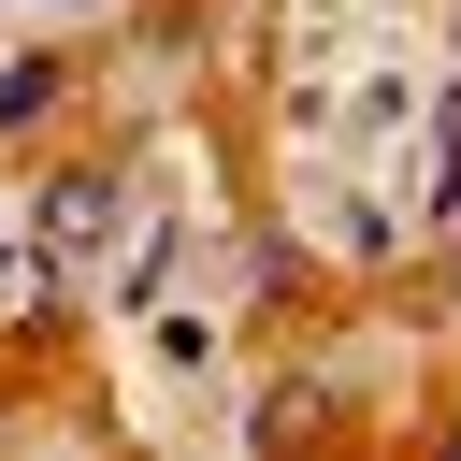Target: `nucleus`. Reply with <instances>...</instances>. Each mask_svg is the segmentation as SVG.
<instances>
[{"instance_id": "1", "label": "nucleus", "mask_w": 461, "mask_h": 461, "mask_svg": "<svg viewBox=\"0 0 461 461\" xmlns=\"http://www.w3.org/2000/svg\"><path fill=\"white\" fill-rule=\"evenodd\" d=\"M43 245H58V259H101V245H115V187H101V173H58V187H43Z\"/></svg>"}, {"instance_id": "2", "label": "nucleus", "mask_w": 461, "mask_h": 461, "mask_svg": "<svg viewBox=\"0 0 461 461\" xmlns=\"http://www.w3.org/2000/svg\"><path fill=\"white\" fill-rule=\"evenodd\" d=\"M346 130H403V72H360L346 86Z\"/></svg>"}, {"instance_id": "3", "label": "nucleus", "mask_w": 461, "mask_h": 461, "mask_svg": "<svg viewBox=\"0 0 461 461\" xmlns=\"http://www.w3.org/2000/svg\"><path fill=\"white\" fill-rule=\"evenodd\" d=\"M43 101H58V58H14V72H0V130H14V115H43Z\"/></svg>"}]
</instances>
